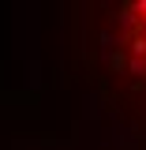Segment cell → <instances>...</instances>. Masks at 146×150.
Wrapping results in <instances>:
<instances>
[{
    "mask_svg": "<svg viewBox=\"0 0 146 150\" xmlns=\"http://www.w3.org/2000/svg\"><path fill=\"white\" fill-rule=\"evenodd\" d=\"M109 75L146 109V0H120L105 30Z\"/></svg>",
    "mask_w": 146,
    "mask_h": 150,
    "instance_id": "obj_1",
    "label": "cell"
}]
</instances>
